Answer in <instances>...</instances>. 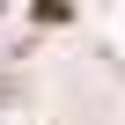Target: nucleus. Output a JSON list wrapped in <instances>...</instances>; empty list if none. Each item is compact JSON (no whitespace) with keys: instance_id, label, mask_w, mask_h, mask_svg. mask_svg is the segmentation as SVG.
Wrapping results in <instances>:
<instances>
[{"instance_id":"obj_1","label":"nucleus","mask_w":125,"mask_h":125,"mask_svg":"<svg viewBox=\"0 0 125 125\" xmlns=\"http://www.w3.org/2000/svg\"><path fill=\"white\" fill-rule=\"evenodd\" d=\"M74 8H66V0H37V22H66Z\"/></svg>"}]
</instances>
